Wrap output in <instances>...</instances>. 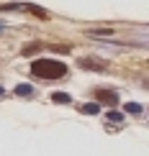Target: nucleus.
<instances>
[{"instance_id":"1","label":"nucleus","mask_w":149,"mask_h":156,"mask_svg":"<svg viewBox=\"0 0 149 156\" xmlns=\"http://www.w3.org/2000/svg\"><path fill=\"white\" fill-rule=\"evenodd\" d=\"M31 72L41 80H62L67 77V64H62L59 59H36L31 64Z\"/></svg>"},{"instance_id":"2","label":"nucleus","mask_w":149,"mask_h":156,"mask_svg":"<svg viewBox=\"0 0 149 156\" xmlns=\"http://www.w3.org/2000/svg\"><path fill=\"white\" fill-rule=\"evenodd\" d=\"M95 100L106 102V105H118V95L113 90H95Z\"/></svg>"},{"instance_id":"3","label":"nucleus","mask_w":149,"mask_h":156,"mask_svg":"<svg viewBox=\"0 0 149 156\" xmlns=\"http://www.w3.org/2000/svg\"><path fill=\"white\" fill-rule=\"evenodd\" d=\"M80 67H82V69H93V72H106V67H103L98 59H90V56L80 59Z\"/></svg>"},{"instance_id":"4","label":"nucleus","mask_w":149,"mask_h":156,"mask_svg":"<svg viewBox=\"0 0 149 156\" xmlns=\"http://www.w3.org/2000/svg\"><path fill=\"white\" fill-rule=\"evenodd\" d=\"M16 95L28 97V95H34V87H31V84H18V87H16Z\"/></svg>"},{"instance_id":"5","label":"nucleus","mask_w":149,"mask_h":156,"mask_svg":"<svg viewBox=\"0 0 149 156\" xmlns=\"http://www.w3.org/2000/svg\"><path fill=\"white\" fill-rule=\"evenodd\" d=\"M51 100H54V102H64V105H69V102H72V97H69L67 92H54V95H51Z\"/></svg>"},{"instance_id":"6","label":"nucleus","mask_w":149,"mask_h":156,"mask_svg":"<svg viewBox=\"0 0 149 156\" xmlns=\"http://www.w3.org/2000/svg\"><path fill=\"white\" fill-rule=\"evenodd\" d=\"M26 10L34 13V16H39V18H49V13H47V10H41V8H36V5H26Z\"/></svg>"},{"instance_id":"7","label":"nucleus","mask_w":149,"mask_h":156,"mask_svg":"<svg viewBox=\"0 0 149 156\" xmlns=\"http://www.w3.org/2000/svg\"><path fill=\"white\" fill-rule=\"evenodd\" d=\"M41 49V44H31V46H23V56L26 54H34V51H39Z\"/></svg>"},{"instance_id":"8","label":"nucleus","mask_w":149,"mask_h":156,"mask_svg":"<svg viewBox=\"0 0 149 156\" xmlns=\"http://www.w3.org/2000/svg\"><path fill=\"white\" fill-rule=\"evenodd\" d=\"M80 110H82V113H90V115H95V113H98L100 108H98V105H82Z\"/></svg>"},{"instance_id":"9","label":"nucleus","mask_w":149,"mask_h":156,"mask_svg":"<svg viewBox=\"0 0 149 156\" xmlns=\"http://www.w3.org/2000/svg\"><path fill=\"white\" fill-rule=\"evenodd\" d=\"M126 110H129V113H141V105H139V102H129Z\"/></svg>"},{"instance_id":"10","label":"nucleus","mask_w":149,"mask_h":156,"mask_svg":"<svg viewBox=\"0 0 149 156\" xmlns=\"http://www.w3.org/2000/svg\"><path fill=\"white\" fill-rule=\"evenodd\" d=\"M108 120H113V123H121V120H124V115L113 110V113H108Z\"/></svg>"},{"instance_id":"11","label":"nucleus","mask_w":149,"mask_h":156,"mask_svg":"<svg viewBox=\"0 0 149 156\" xmlns=\"http://www.w3.org/2000/svg\"><path fill=\"white\" fill-rule=\"evenodd\" d=\"M93 34H98V36H108V34H111V28H98V31H93Z\"/></svg>"},{"instance_id":"12","label":"nucleus","mask_w":149,"mask_h":156,"mask_svg":"<svg viewBox=\"0 0 149 156\" xmlns=\"http://www.w3.org/2000/svg\"><path fill=\"white\" fill-rule=\"evenodd\" d=\"M3 92H5V90H3V87H0V95H3Z\"/></svg>"},{"instance_id":"13","label":"nucleus","mask_w":149,"mask_h":156,"mask_svg":"<svg viewBox=\"0 0 149 156\" xmlns=\"http://www.w3.org/2000/svg\"><path fill=\"white\" fill-rule=\"evenodd\" d=\"M147 87H149V80H147Z\"/></svg>"},{"instance_id":"14","label":"nucleus","mask_w":149,"mask_h":156,"mask_svg":"<svg viewBox=\"0 0 149 156\" xmlns=\"http://www.w3.org/2000/svg\"><path fill=\"white\" fill-rule=\"evenodd\" d=\"M0 31H3V26H0Z\"/></svg>"}]
</instances>
